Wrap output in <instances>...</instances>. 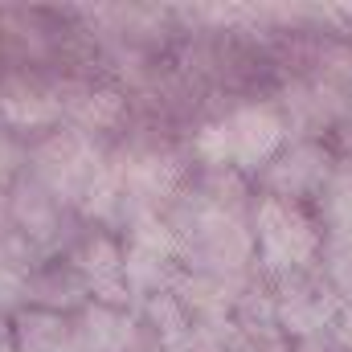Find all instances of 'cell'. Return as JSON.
Masks as SVG:
<instances>
[{
    "label": "cell",
    "instance_id": "1",
    "mask_svg": "<svg viewBox=\"0 0 352 352\" xmlns=\"http://www.w3.org/2000/svg\"><path fill=\"white\" fill-rule=\"evenodd\" d=\"M258 242L266 246V263L278 270H299L316 250V234L307 217L283 201H263L258 209Z\"/></svg>",
    "mask_w": 352,
    "mask_h": 352
},
{
    "label": "cell",
    "instance_id": "2",
    "mask_svg": "<svg viewBox=\"0 0 352 352\" xmlns=\"http://www.w3.org/2000/svg\"><path fill=\"white\" fill-rule=\"evenodd\" d=\"M217 144L213 152L217 156H234V160H242V164H254V160H263L274 152V144H278V123L274 119H266L258 111H246V115H238V119H230V123H221V127H213L209 135H205V144Z\"/></svg>",
    "mask_w": 352,
    "mask_h": 352
},
{
    "label": "cell",
    "instance_id": "3",
    "mask_svg": "<svg viewBox=\"0 0 352 352\" xmlns=\"http://www.w3.org/2000/svg\"><path fill=\"white\" fill-rule=\"evenodd\" d=\"M16 352H82L78 336L66 320L50 311H21L16 316Z\"/></svg>",
    "mask_w": 352,
    "mask_h": 352
},
{
    "label": "cell",
    "instance_id": "4",
    "mask_svg": "<svg viewBox=\"0 0 352 352\" xmlns=\"http://www.w3.org/2000/svg\"><path fill=\"white\" fill-rule=\"evenodd\" d=\"M74 336H78V349L82 352H127V344L135 340V328H131L127 316L94 307V311H87L74 324Z\"/></svg>",
    "mask_w": 352,
    "mask_h": 352
},
{
    "label": "cell",
    "instance_id": "5",
    "mask_svg": "<svg viewBox=\"0 0 352 352\" xmlns=\"http://www.w3.org/2000/svg\"><path fill=\"white\" fill-rule=\"evenodd\" d=\"M332 274H336V283L352 295V230H340V238H336V250H332Z\"/></svg>",
    "mask_w": 352,
    "mask_h": 352
},
{
    "label": "cell",
    "instance_id": "6",
    "mask_svg": "<svg viewBox=\"0 0 352 352\" xmlns=\"http://www.w3.org/2000/svg\"><path fill=\"white\" fill-rule=\"evenodd\" d=\"M336 336H340L344 349H352V307H340V316H336Z\"/></svg>",
    "mask_w": 352,
    "mask_h": 352
},
{
    "label": "cell",
    "instance_id": "7",
    "mask_svg": "<svg viewBox=\"0 0 352 352\" xmlns=\"http://www.w3.org/2000/svg\"><path fill=\"white\" fill-rule=\"evenodd\" d=\"M0 352H16V340H12V332L0 324Z\"/></svg>",
    "mask_w": 352,
    "mask_h": 352
}]
</instances>
